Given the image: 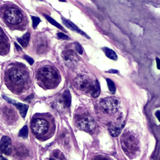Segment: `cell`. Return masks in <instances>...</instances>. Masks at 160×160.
Listing matches in <instances>:
<instances>
[{
	"label": "cell",
	"instance_id": "obj_26",
	"mask_svg": "<svg viewBox=\"0 0 160 160\" xmlns=\"http://www.w3.org/2000/svg\"><path fill=\"white\" fill-rule=\"evenodd\" d=\"M3 34L1 30H0V44L1 43V42L3 41Z\"/></svg>",
	"mask_w": 160,
	"mask_h": 160
},
{
	"label": "cell",
	"instance_id": "obj_20",
	"mask_svg": "<svg viewBox=\"0 0 160 160\" xmlns=\"http://www.w3.org/2000/svg\"><path fill=\"white\" fill-rule=\"evenodd\" d=\"M57 36L58 37L59 39L63 40H67L69 39V37L66 35L65 34H64L63 33H58L57 34Z\"/></svg>",
	"mask_w": 160,
	"mask_h": 160
},
{
	"label": "cell",
	"instance_id": "obj_23",
	"mask_svg": "<svg viewBox=\"0 0 160 160\" xmlns=\"http://www.w3.org/2000/svg\"><path fill=\"white\" fill-rule=\"evenodd\" d=\"M49 160H65L60 155H54Z\"/></svg>",
	"mask_w": 160,
	"mask_h": 160
},
{
	"label": "cell",
	"instance_id": "obj_7",
	"mask_svg": "<svg viewBox=\"0 0 160 160\" xmlns=\"http://www.w3.org/2000/svg\"><path fill=\"white\" fill-rule=\"evenodd\" d=\"M5 19L8 23L11 24H19L22 20V14L18 9L10 8L5 13Z\"/></svg>",
	"mask_w": 160,
	"mask_h": 160
},
{
	"label": "cell",
	"instance_id": "obj_24",
	"mask_svg": "<svg viewBox=\"0 0 160 160\" xmlns=\"http://www.w3.org/2000/svg\"><path fill=\"white\" fill-rule=\"evenodd\" d=\"M156 65H157V68L158 69H160V60L158 58H156Z\"/></svg>",
	"mask_w": 160,
	"mask_h": 160
},
{
	"label": "cell",
	"instance_id": "obj_1",
	"mask_svg": "<svg viewBox=\"0 0 160 160\" xmlns=\"http://www.w3.org/2000/svg\"><path fill=\"white\" fill-rule=\"evenodd\" d=\"M31 130L38 139L43 141L49 139L55 131L53 118L50 114L34 115L31 121Z\"/></svg>",
	"mask_w": 160,
	"mask_h": 160
},
{
	"label": "cell",
	"instance_id": "obj_25",
	"mask_svg": "<svg viewBox=\"0 0 160 160\" xmlns=\"http://www.w3.org/2000/svg\"><path fill=\"white\" fill-rule=\"evenodd\" d=\"M156 116L158 118L159 121L160 122V111H157L156 112Z\"/></svg>",
	"mask_w": 160,
	"mask_h": 160
},
{
	"label": "cell",
	"instance_id": "obj_18",
	"mask_svg": "<svg viewBox=\"0 0 160 160\" xmlns=\"http://www.w3.org/2000/svg\"><path fill=\"white\" fill-rule=\"evenodd\" d=\"M28 134V128L26 125L24 126L21 129L20 133H19V136L23 138H26Z\"/></svg>",
	"mask_w": 160,
	"mask_h": 160
},
{
	"label": "cell",
	"instance_id": "obj_19",
	"mask_svg": "<svg viewBox=\"0 0 160 160\" xmlns=\"http://www.w3.org/2000/svg\"><path fill=\"white\" fill-rule=\"evenodd\" d=\"M32 21H33V28H36L38 25L39 24V23L41 22V20L36 17H32Z\"/></svg>",
	"mask_w": 160,
	"mask_h": 160
},
{
	"label": "cell",
	"instance_id": "obj_9",
	"mask_svg": "<svg viewBox=\"0 0 160 160\" xmlns=\"http://www.w3.org/2000/svg\"><path fill=\"white\" fill-rule=\"evenodd\" d=\"M78 124L79 128L86 132H91L95 127L93 120L89 117H84L79 120Z\"/></svg>",
	"mask_w": 160,
	"mask_h": 160
},
{
	"label": "cell",
	"instance_id": "obj_8",
	"mask_svg": "<svg viewBox=\"0 0 160 160\" xmlns=\"http://www.w3.org/2000/svg\"><path fill=\"white\" fill-rule=\"evenodd\" d=\"M0 149L2 153L6 155L11 154V141L9 137L5 136L2 138L0 141Z\"/></svg>",
	"mask_w": 160,
	"mask_h": 160
},
{
	"label": "cell",
	"instance_id": "obj_22",
	"mask_svg": "<svg viewBox=\"0 0 160 160\" xmlns=\"http://www.w3.org/2000/svg\"><path fill=\"white\" fill-rule=\"evenodd\" d=\"M23 58H24V59H25V60H26L29 63V64H30L31 65H33V64L34 63V60L33 58H32L28 56L27 55H24Z\"/></svg>",
	"mask_w": 160,
	"mask_h": 160
},
{
	"label": "cell",
	"instance_id": "obj_12",
	"mask_svg": "<svg viewBox=\"0 0 160 160\" xmlns=\"http://www.w3.org/2000/svg\"><path fill=\"white\" fill-rule=\"evenodd\" d=\"M15 106L17 107L18 110L20 111V114L22 116V117L24 118L26 116L27 111H28V106L26 104H24L22 103H15Z\"/></svg>",
	"mask_w": 160,
	"mask_h": 160
},
{
	"label": "cell",
	"instance_id": "obj_31",
	"mask_svg": "<svg viewBox=\"0 0 160 160\" xmlns=\"http://www.w3.org/2000/svg\"><path fill=\"white\" fill-rule=\"evenodd\" d=\"M0 160H7V159H5V158H1V159H0Z\"/></svg>",
	"mask_w": 160,
	"mask_h": 160
},
{
	"label": "cell",
	"instance_id": "obj_29",
	"mask_svg": "<svg viewBox=\"0 0 160 160\" xmlns=\"http://www.w3.org/2000/svg\"><path fill=\"white\" fill-rule=\"evenodd\" d=\"M98 160H109V159H108L106 158H101V159H99Z\"/></svg>",
	"mask_w": 160,
	"mask_h": 160
},
{
	"label": "cell",
	"instance_id": "obj_2",
	"mask_svg": "<svg viewBox=\"0 0 160 160\" xmlns=\"http://www.w3.org/2000/svg\"><path fill=\"white\" fill-rule=\"evenodd\" d=\"M38 80L48 89L53 88L60 81L58 73L52 66H45L41 68L37 73Z\"/></svg>",
	"mask_w": 160,
	"mask_h": 160
},
{
	"label": "cell",
	"instance_id": "obj_30",
	"mask_svg": "<svg viewBox=\"0 0 160 160\" xmlns=\"http://www.w3.org/2000/svg\"><path fill=\"white\" fill-rule=\"evenodd\" d=\"M60 1H62V2H66V0H59Z\"/></svg>",
	"mask_w": 160,
	"mask_h": 160
},
{
	"label": "cell",
	"instance_id": "obj_3",
	"mask_svg": "<svg viewBox=\"0 0 160 160\" xmlns=\"http://www.w3.org/2000/svg\"><path fill=\"white\" fill-rule=\"evenodd\" d=\"M7 78L10 85L15 88V91L21 92L28 81L29 76L23 69L13 68L9 71Z\"/></svg>",
	"mask_w": 160,
	"mask_h": 160
},
{
	"label": "cell",
	"instance_id": "obj_10",
	"mask_svg": "<svg viewBox=\"0 0 160 160\" xmlns=\"http://www.w3.org/2000/svg\"><path fill=\"white\" fill-rule=\"evenodd\" d=\"M62 21H63V24H65L66 26L68 28H69V29H71V30L75 31L76 32H77V33H78L81 34L82 35L86 36V38H88V36L86 35V33H85L82 30H80L78 27L76 26V25L73 23H72L71 21H70L69 20H66V19H65V18H62Z\"/></svg>",
	"mask_w": 160,
	"mask_h": 160
},
{
	"label": "cell",
	"instance_id": "obj_14",
	"mask_svg": "<svg viewBox=\"0 0 160 160\" xmlns=\"http://www.w3.org/2000/svg\"><path fill=\"white\" fill-rule=\"evenodd\" d=\"M123 127V125H113L111 126L110 128V133L111 134L112 136H117L118 135H119L120 133L121 132V130H122Z\"/></svg>",
	"mask_w": 160,
	"mask_h": 160
},
{
	"label": "cell",
	"instance_id": "obj_32",
	"mask_svg": "<svg viewBox=\"0 0 160 160\" xmlns=\"http://www.w3.org/2000/svg\"><path fill=\"white\" fill-rule=\"evenodd\" d=\"M1 156V151H0V157Z\"/></svg>",
	"mask_w": 160,
	"mask_h": 160
},
{
	"label": "cell",
	"instance_id": "obj_28",
	"mask_svg": "<svg viewBox=\"0 0 160 160\" xmlns=\"http://www.w3.org/2000/svg\"><path fill=\"white\" fill-rule=\"evenodd\" d=\"M15 44L16 48H17V50H22V49H21V48L20 47V46H19L17 43H15Z\"/></svg>",
	"mask_w": 160,
	"mask_h": 160
},
{
	"label": "cell",
	"instance_id": "obj_27",
	"mask_svg": "<svg viewBox=\"0 0 160 160\" xmlns=\"http://www.w3.org/2000/svg\"><path fill=\"white\" fill-rule=\"evenodd\" d=\"M107 72H108V73H118V71H117V70H116V69H111V70H110V71H107Z\"/></svg>",
	"mask_w": 160,
	"mask_h": 160
},
{
	"label": "cell",
	"instance_id": "obj_16",
	"mask_svg": "<svg viewBox=\"0 0 160 160\" xmlns=\"http://www.w3.org/2000/svg\"><path fill=\"white\" fill-rule=\"evenodd\" d=\"M44 17H45V18L47 19V20L51 24H52L53 25H54V26H55L58 28L60 29V30L65 31V30H64V28L61 26V25L58 23H57V22L55 20H53V19L52 17H50V16L47 15H44Z\"/></svg>",
	"mask_w": 160,
	"mask_h": 160
},
{
	"label": "cell",
	"instance_id": "obj_5",
	"mask_svg": "<svg viewBox=\"0 0 160 160\" xmlns=\"http://www.w3.org/2000/svg\"><path fill=\"white\" fill-rule=\"evenodd\" d=\"M122 149L127 156L135 155L139 149L138 141L136 137L130 132H125L121 138Z\"/></svg>",
	"mask_w": 160,
	"mask_h": 160
},
{
	"label": "cell",
	"instance_id": "obj_17",
	"mask_svg": "<svg viewBox=\"0 0 160 160\" xmlns=\"http://www.w3.org/2000/svg\"><path fill=\"white\" fill-rule=\"evenodd\" d=\"M106 81L109 90L111 93H114L115 91H116V86L114 85V82L112 81L110 79H106Z\"/></svg>",
	"mask_w": 160,
	"mask_h": 160
},
{
	"label": "cell",
	"instance_id": "obj_21",
	"mask_svg": "<svg viewBox=\"0 0 160 160\" xmlns=\"http://www.w3.org/2000/svg\"><path fill=\"white\" fill-rule=\"evenodd\" d=\"M75 48H76V51H77L78 53H79L80 54H82L83 53V48H82L81 46L79 44H78V43H76V46H75Z\"/></svg>",
	"mask_w": 160,
	"mask_h": 160
},
{
	"label": "cell",
	"instance_id": "obj_15",
	"mask_svg": "<svg viewBox=\"0 0 160 160\" xmlns=\"http://www.w3.org/2000/svg\"><path fill=\"white\" fill-rule=\"evenodd\" d=\"M63 100L64 103L67 107L70 106L71 103V94L68 90H66L63 93Z\"/></svg>",
	"mask_w": 160,
	"mask_h": 160
},
{
	"label": "cell",
	"instance_id": "obj_4",
	"mask_svg": "<svg viewBox=\"0 0 160 160\" xmlns=\"http://www.w3.org/2000/svg\"><path fill=\"white\" fill-rule=\"evenodd\" d=\"M76 85L80 90L90 94L93 98H97L100 93V86L97 79L93 80L87 76H79L76 80Z\"/></svg>",
	"mask_w": 160,
	"mask_h": 160
},
{
	"label": "cell",
	"instance_id": "obj_13",
	"mask_svg": "<svg viewBox=\"0 0 160 160\" xmlns=\"http://www.w3.org/2000/svg\"><path fill=\"white\" fill-rule=\"evenodd\" d=\"M30 33H26L24 34L23 36L18 38V41L21 44V46L22 47H26L29 43V40H30Z\"/></svg>",
	"mask_w": 160,
	"mask_h": 160
},
{
	"label": "cell",
	"instance_id": "obj_6",
	"mask_svg": "<svg viewBox=\"0 0 160 160\" xmlns=\"http://www.w3.org/2000/svg\"><path fill=\"white\" fill-rule=\"evenodd\" d=\"M100 105L106 113H113L117 111L120 106V102L114 98H108L101 100Z\"/></svg>",
	"mask_w": 160,
	"mask_h": 160
},
{
	"label": "cell",
	"instance_id": "obj_11",
	"mask_svg": "<svg viewBox=\"0 0 160 160\" xmlns=\"http://www.w3.org/2000/svg\"><path fill=\"white\" fill-rule=\"evenodd\" d=\"M103 51L105 54H106V56L108 58L114 61H116L118 60L117 54L113 50L109 48L105 47L103 48Z\"/></svg>",
	"mask_w": 160,
	"mask_h": 160
}]
</instances>
